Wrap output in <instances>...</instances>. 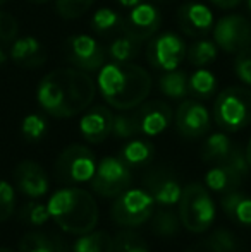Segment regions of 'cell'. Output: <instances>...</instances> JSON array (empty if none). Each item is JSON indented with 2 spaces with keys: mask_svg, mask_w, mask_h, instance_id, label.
<instances>
[{
  "mask_svg": "<svg viewBox=\"0 0 251 252\" xmlns=\"http://www.w3.org/2000/svg\"><path fill=\"white\" fill-rule=\"evenodd\" d=\"M97 84L81 69H57L40 81L36 100L45 113L55 119L79 115L93 103Z\"/></svg>",
  "mask_w": 251,
  "mask_h": 252,
  "instance_id": "cell-1",
  "label": "cell"
},
{
  "mask_svg": "<svg viewBox=\"0 0 251 252\" xmlns=\"http://www.w3.org/2000/svg\"><path fill=\"white\" fill-rule=\"evenodd\" d=\"M151 76L143 67L131 62L104 63L98 70L97 86L102 98L115 110L138 108L151 91Z\"/></svg>",
  "mask_w": 251,
  "mask_h": 252,
  "instance_id": "cell-2",
  "label": "cell"
},
{
  "mask_svg": "<svg viewBox=\"0 0 251 252\" xmlns=\"http://www.w3.org/2000/svg\"><path fill=\"white\" fill-rule=\"evenodd\" d=\"M47 208L50 218L71 235H84L95 230L98 223L97 201L88 190L79 187L57 190L50 197Z\"/></svg>",
  "mask_w": 251,
  "mask_h": 252,
  "instance_id": "cell-3",
  "label": "cell"
},
{
  "mask_svg": "<svg viewBox=\"0 0 251 252\" xmlns=\"http://www.w3.org/2000/svg\"><path fill=\"white\" fill-rule=\"evenodd\" d=\"M214 119L220 129L236 132L251 124V90L243 86L225 88L214 103Z\"/></svg>",
  "mask_w": 251,
  "mask_h": 252,
  "instance_id": "cell-4",
  "label": "cell"
},
{
  "mask_svg": "<svg viewBox=\"0 0 251 252\" xmlns=\"http://www.w3.org/2000/svg\"><path fill=\"white\" fill-rule=\"evenodd\" d=\"M178 215L188 232H207L215 220V204L207 187L198 182L182 187Z\"/></svg>",
  "mask_w": 251,
  "mask_h": 252,
  "instance_id": "cell-5",
  "label": "cell"
},
{
  "mask_svg": "<svg viewBox=\"0 0 251 252\" xmlns=\"http://www.w3.org/2000/svg\"><path fill=\"white\" fill-rule=\"evenodd\" d=\"M155 201L144 189H127L115 197L110 216L117 225L131 228L140 226L151 218Z\"/></svg>",
  "mask_w": 251,
  "mask_h": 252,
  "instance_id": "cell-6",
  "label": "cell"
},
{
  "mask_svg": "<svg viewBox=\"0 0 251 252\" xmlns=\"http://www.w3.org/2000/svg\"><path fill=\"white\" fill-rule=\"evenodd\" d=\"M97 165L93 151L81 144H71L59 155L55 173L64 184H84L93 179Z\"/></svg>",
  "mask_w": 251,
  "mask_h": 252,
  "instance_id": "cell-7",
  "label": "cell"
},
{
  "mask_svg": "<svg viewBox=\"0 0 251 252\" xmlns=\"http://www.w3.org/2000/svg\"><path fill=\"white\" fill-rule=\"evenodd\" d=\"M91 182V189L102 197H117L124 190L129 189L133 182V173L129 165L119 156H107L97 165Z\"/></svg>",
  "mask_w": 251,
  "mask_h": 252,
  "instance_id": "cell-8",
  "label": "cell"
},
{
  "mask_svg": "<svg viewBox=\"0 0 251 252\" xmlns=\"http://www.w3.org/2000/svg\"><path fill=\"white\" fill-rule=\"evenodd\" d=\"M186 43L178 33H162L151 38L146 48V60L157 70H176L181 67L182 60L186 59Z\"/></svg>",
  "mask_w": 251,
  "mask_h": 252,
  "instance_id": "cell-9",
  "label": "cell"
},
{
  "mask_svg": "<svg viewBox=\"0 0 251 252\" xmlns=\"http://www.w3.org/2000/svg\"><path fill=\"white\" fill-rule=\"evenodd\" d=\"M212 33L217 47L227 53H238L251 47V23L241 14H229L218 19Z\"/></svg>",
  "mask_w": 251,
  "mask_h": 252,
  "instance_id": "cell-10",
  "label": "cell"
},
{
  "mask_svg": "<svg viewBox=\"0 0 251 252\" xmlns=\"http://www.w3.org/2000/svg\"><path fill=\"white\" fill-rule=\"evenodd\" d=\"M67 60L76 69L97 72L105 63V50L90 34H74L67 40Z\"/></svg>",
  "mask_w": 251,
  "mask_h": 252,
  "instance_id": "cell-11",
  "label": "cell"
},
{
  "mask_svg": "<svg viewBox=\"0 0 251 252\" xmlns=\"http://www.w3.org/2000/svg\"><path fill=\"white\" fill-rule=\"evenodd\" d=\"M162 26V14L158 7L151 2H143L131 7L127 17H124V33L133 36L140 43L148 41L158 33Z\"/></svg>",
  "mask_w": 251,
  "mask_h": 252,
  "instance_id": "cell-12",
  "label": "cell"
},
{
  "mask_svg": "<svg viewBox=\"0 0 251 252\" xmlns=\"http://www.w3.org/2000/svg\"><path fill=\"white\" fill-rule=\"evenodd\" d=\"M178 132L188 139H198L210 130V112L198 100H182L174 115Z\"/></svg>",
  "mask_w": 251,
  "mask_h": 252,
  "instance_id": "cell-13",
  "label": "cell"
},
{
  "mask_svg": "<svg viewBox=\"0 0 251 252\" xmlns=\"http://www.w3.org/2000/svg\"><path fill=\"white\" fill-rule=\"evenodd\" d=\"M144 190L153 197L155 202L160 206H174L179 202L182 194V187L179 184L178 177L164 166L151 168L146 175L143 177Z\"/></svg>",
  "mask_w": 251,
  "mask_h": 252,
  "instance_id": "cell-14",
  "label": "cell"
},
{
  "mask_svg": "<svg viewBox=\"0 0 251 252\" xmlns=\"http://www.w3.org/2000/svg\"><path fill=\"white\" fill-rule=\"evenodd\" d=\"M179 30L189 38H203L214 30V14L201 2H184L178 10Z\"/></svg>",
  "mask_w": 251,
  "mask_h": 252,
  "instance_id": "cell-15",
  "label": "cell"
},
{
  "mask_svg": "<svg viewBox=\"0 0 251 252\" xmlns=\"http://www.w3.org/2000/svg\"><path fill=\"white\" fill-rule=\"evenodd\" d=\"M133 113L136 117L140 134H144V136L150 137L164 132L171 126L172 119H174L172 108L162 100H153L144 103V105H140L136 112Z\"/></svg>",
  "mask_w": 251,
  "mask_h": 252,
  "instance_id": "cell-16",
  "label": "cell"
},
{
  "mask_svg": "<svg viewBox=\"0 0 251 252\" xmlns=\"http://www.w3.org/2000/svg\"><path fill=\"white\" fill-rule=\"evenodd\" d=\"M14 184L16 187L28 197H38L45 196L48 192V175L43 170V166L35 161H21L14 168Z\"/></svg>",
  "mask_w": 251,
  "mask_h": 252,
  "instance_id": "cell-17",
  "label": "cell"
},
{
  "mask_svg": "<svg viewBox=\"0 0 251 252\" xmlns=\"http://www.w3.org/2000/svg\"><path fill=\"white\" fill-rule=\"evenodd\" d=\"M112 122H114V115L107 106H93L81 117L79 132L88 143H104L112 134Z\"/></svg>",
  "mask_w": 251,
  "mask_h": 252,
  "instance_id": "cell-18",
  "label": "cell"
},
{
  "mask_svg": "<svg viewBox=\"0 0 251 252\" xmlns=\"http://www.w3.org/2000/svg\"><path fill=\"white\" fill-rule=\"evenodd\" d=\"M9 59L24 69H36L47 62V53L38 38L23 36L10 43Z\"/></svg>",
  "mask_w": 251,
  "mask_h": 252,
  "instance_id": "cell-19",
  "label": "cell"
},
{
  "mask_svg": "<svg viewBox=\"0 0 251 252\" xmlns=\"http://www.w3.org/2000/svg\"><path fill=\"white\" fill-rule=\"evenodd\" d=\"M243 180H245V177L227 165H214V168L208 170L205 175V184L208 189L222 194L236 190L241 186Z\"/></svg>",
  "mask_w": 251,
  "mask_h": 252,
  "instance_id": "cell-20",
  "label": "cell"
},
{
  "mask_svg": "<svg viewBox=\"0 0 251 252\" xmlns=\"http://www.w3.org/2000/svg\"><path fill=\"white\" fill-rule=\"evenodd\" d=\"M222 209L232 221L241 225H251V197L239 190L224 194L220 201Z\"/></svg>",
  "mask_w": 251,
  "mask_h": 252,
  "instance_id": "cell-21",
  "label": "cell"
},
{
  "mask_svg": "<svg viewBox=\"0 0 251 252\" xmlns=\"http://www.w3.org/2000/svg\"><path fill=\"white\" fill-rule=\"evenodd\" d=\"M234 148L236 146L232 144V141L224 132H215L208 136V139L205 141L203 150H201V158L208 163H214V165H220V163L227 161Z\"/></svg>",
  "mask_w": 251,
  "mask_h": 252,
  "instance_id": "cell-22",
  "label": "cell"
},
{
  "mask_svg": "<svg viewBox=\"0 0 251 252\" xmlns=\"http://www.w3.org/2000/svg\"><path fill=\"white\" fill-rule=\"evenodd\" d=\"M17 252H67V249L59 237L43 232H28L21 239Z\"/></svg>",
  "mask_w": 251,
  "mask_h": 252,
  "instance_id": "cell-23",
  "label": "cell"
},
{
  "mask_svg": "<svg viewBox=\"0 0 251 252\" xmlns=\"http://www.w3.org/2000/svg\"><path fill=\"white\" fill-rule=\"evenodd\" d=\"M158 88H160L162 94L171 100H184L189 94L188 74L179 69L164 72L158 79Z\"/></svg>",
  "mask_w": 251,
  "mask_h": 252,
  "instance_id": "cell-24",
  "label": "cell"
},
{
  "mask_svg": "<svg viewBox=\"0 0 251 252\" xmlns=\"http://www.w3.org/2000/svg\"><path fill=\"white\" fill-rule=\"evenodd\" d=\"M188 88L194 100H208L217 91V77L212 70L200 67L188 77Z\"/></svg>",
  "mask_w": 251,
  "mask_h": 252,
  "instance_id": "cell-25",
  "label": "cell"
},
{
  "mask_svg": "<svg viewBox=\"0 0 251 252\" xmlns=\"http://www.w3.org/2000/svg\"><path fill=\"white\" fill-rule=\"evenodd\" d=\"M91 28L97 34L107 36L110 33L124 31V17L110 7H102L91 16Z\"/></svg>",
  "mask_w": 251,
  "mask_h": 252,
  "instance_id": "cell-26",
  "label": "cell"
},
{
  "mask_svg": "<svg viewBox=\"0 0 251 252\" xmlns=\"http://www.w3.org/2000/svg\"><path fill=\"white\" fill-rule=\"evenodd\" d=\"M72 252H115L114 239L107 232H91L79 235L74 242Z\"/></svg>",
  "mask_w": 251,
  "mask_h": 252,
  "instance_id": "cell-27",
  "label": "cell"
},
{
  "mask_svg": "<svg viewBox=\"0 0 251 252\" xmlns=\"http://www.w3.org/2000/svg\"><path fill=\"white\" fill-rule=\"evenodd\" d=\"M141 52V43L129 36L127 33H122L121 36L114 38L112 43L108 45V55L112 62H133Z\"/></svg>",
  "mask_w": 251,
  "mask_h": 252,
  "instance_id": "cell-28",
  "label": "cell"
},
{
  "mask_svg": "<svg viewBox=\"0 0 251 252\" xmlns=\"http://www.w3.org/2000/svg\"><path fill=\"white\" fill-rule=\"evenodd\" d=\"M155 155V148L151 143L144 139H133L121 150V158L129 166L146 165Z\"/></svg>",
  "mask_w": 251,
  "mask_h": 252,
  "instance_id": "cell-29",
  "label": "cell"
},
{
  "mask_svg": "<svg viewBox=\"0 0 251 252\" xmlns=\"http://www.w3.org/2000/svg\"><path fill=\"white\" fill-rule=\"evenodd\" d=\"M181 218L176 215L172 209H167L164 206L162 209L155 211L151 215V230L158 237H172L181 230Z\"/></svg>",
  "mask_w": 251,
  "mask_h": 252,
  "instance_id": "cell-30",
  "label": "cell"
},
{
  "mask_svg": "<svg viewBox=\"0 0 251 252\" xmlns=\"http://www.w3.org/2000/svg\"><path fill=\"white\" fill-rule=\"evenodd\" d=\"M218 53V47L215 41L212 40H198L194 43H191V47L186 52V57H188V62L191 65L196 67H205L208 63L215 62Z\"/></svg>",
  "mask_w": 251,
  "mask_h": 252,
  "instance_id": "cell-31",
  "label": "cell"
},
{
  "mask_svg": "<svg viewBox=\"0 0 251 252\" xmlns=\"http://www.w3.org/2000/svg\"><path fill=\"white\" fill-rule=\"evenodd\" d=\"M115 252H150L143 237L133 230H121L114 237Z\"/></svg>",
  "mask_w": 251,
  "mask_h": 252,
  "instance_id": "cell-32",
  "label": "cell"
},
{
  "mask_svg": "<svg viewBox=\"0 0 251 252\" xmlns=\"http://www.w3.org/2000/svg\"><path fill=\"white\" fill-rule=\"evenodd\" d=\"M47 120H45L43 115L40 113H30L23 119V124H21V132H23V137L26 141H40L41 137L47 132Z\"/></svg>",
  "mask_w": 251,
  "mask_h": 252,
  "instance_id": "cell-33",
  "label": "cell"
},
{
  "mask_svg": "<svg viewBox=\"0 0 251 252\" xmlns=\"http://www.w3.org/2000/svg\"><path fill=\"white\" fill-rule=\"evenodd\" d=\"M93 2L95 0H57L55 2V10L66 21L77 19V17H81L84 12L90 10Z\"/></svg>",
  "mask_w": 251,
  "mask_h": 252,
  "instance_id": "cell-34",
  "label": "cell"
},
{
  "mask_svg": "<svg viewBox=\"0 0 251 252\" xmlns=\"http://www.w3.org/2000/svg\"><path fill=\"white\" fill-rule=\"evenodd\" d=\"M112 134L115 137H119V139H129V137L140 134L134 113H119V115H114Z\"/></svg>",
  "mask_w": 251,
  "mask_h": 252,
  "instance_id": "cell-35",
  "label": "cell"
},
{
  "mask_svg": "<svg viewBox=\"0 0 251 252\" xmlns=\"http://www.w3.org/2000/svg\"><path fill=\"white\" fill-rule=\"evenodd\" d=\"M21 218H23L28 225L40 226V225H43V223L48 221L50 213H48V208L45 204L36 202V201H30L23 208V211H21Z\"/></svg>",
  "mask_w": 251,
  "mask_h": 252,
  "instance_id": "cell-36",
  "label": "cell"
},
{
  "mask_svg": "<svg viewBox=\"0 0 251 252\" xmlns=\"http://www.w3.org/2000/svg\"><path fill=\"white\" fill-rule=\"evenodd\" d=\"M16 208V192L14 187L5 180H0V223L7 221Z\"/></svg>",
  "mask_w": 251,
  "mask_h": 252,
  "instance_id": "cell-37",
  "label": "cell"
},
{
  "mask_svg": "<svg viewBox=\"0 0 251 252\" xmlns=\"http://www.w3.org/2000/svg\"><path fill=\"white\" fill-rule=\"evenodd\" d=\"M19 33V24L16 17L7 12H0V47L10 45L17 38Z\"/></svg>",
  "mask_w": 251,
  "mask_h": 252,
  "instance_id": "cell-38",
  "label": "cell"
},
{
  "mask_svg": "<svg viewBox=\"0 0 251 252\" xmlns=\"http://www.w3.org/2000/svg\"><path fill=\"white\" fill-rule=\"evenodd\" d=\"M207 239L214 244L218 252H236V249H238V240L229 230L218 228L212 232Z\"/></svg>",
  "mask_w": 251,
  "mask_h": 252,
  "instance_id": "cell-39",
  "label": "cell"
},
{
  "mask_svg": "<svg viewBox=\"0 0 251 252\" xmlns=\"http://www.w3.org/2000/svg\"><path fill=\"white\" fill-rule=\"evenodd\" d=\"M234 72L241 83L251 86V47L236 53Z\"/></svg>",
  "mask_w": 251,
  "mask_h": 252,
  "instance_id": "cell-40",
  "label": "cell"
},
{
  "mask_svg": "<svg viewBox=\"0 0 251 252\" xmlns=\"http://www.w3.org/2000/svg\"><path fill=\"white\" fill-rule=\"evenodd\" d=\"M186 252H218V251L215 249V246L210 242V240L205 239V240H201V242H198L196 246L189 247Z\"/></svg>",
  "mask_w": 251,
  "mask_h": 252,
  "instance_id": "cell-41",
  "label": "cell"
},
{
  "mask_svg": "<svg viewBox=\"0 0 251 252\" xmlns=\"http://www.w3.org/2000/svg\"><path fill=\"white\" fill-rule=\"evenodd\" d=\"M210 3H214L215 7H218V9H234V7H238L239 3L243 2V0H208Z\"/></svg>",
  "mask_w": 251,
  "mask_h": 252,
  "instance_id": "cell-42",
  "label": "cell"
},
{
  "mask_svg": "<svg viewBox=\"0 0 251 252\" xmlns=\"http://www.w3.org/2000/svg\"><path fill=\"white\" fill-rule=\"evenodd\" d=\"M122 7L126 9H131V7L138 5V3H143V2H148V0H117ZM151 2H164V0H151Z\"/></svg>",
  "mask_w": 251,
  "mask_h": 252,
  "instance_id": "cell-43",
  "label": "cell"
},
{
  "mask_svg": "<svg viewBox=\"0 0 251 252\" xmlns=\"http://www.w3.org/2000/svg\"><path fill=\"white\" fill-rule=\"evenodd\" d=\"M245 155H246V161H248V165L251 168V139L248 141V146H246V150H245Z\"/></svg>",
  "mask_w": 251,
  "mask_h": 252,
  "instance_id": "cell-44",
  "label": "cell"
},
{
  "mask_svg": "<svg viewBox=\"0 0 251 252\" xmlns=\"http://www.w3.org/2000/svg\"><path fill=\"white\" fill-rule=\"evenodd\" d=\"M7 53H5V50H3V47H0V65H3V63L7 62Z\"/></svg>",
  "mask_w": 251,
  "mask_h": 252,
  "instance_id": "cell-45",
  "label": "cell"
},
{
  "mask_svg": "<svg viewBox=\"0 0 251 252\" xmlns=\"http://www.w3.org/2000/svg\"><path fill=\"white\" fill-rule=\"evenodd\" d=\"M26 2H30V3H47V2H52V0H26Z\"/></svg>",
  "mask_w": 251,
  "mask_h": 252,
  "instance_id": "cell-46",
  "label": "cell"
},
{
  "mask_svg": "<svg viewBox=\"0 0 251 252\" xmlns=\"http://www.w3.org/2000/svg\"><path fill=\"white\" fill-rule=\"evenodd\" d=\"M0 252H16V251L9 249V247H0Z\"/></svg>",
  "mask_w": 251,
  "mask_h": 252,
  "instance_id": "cell-47",
  "label": "cell"
},
{
  "mask_svg": "<svg viewBox=\"0 0 251 252\" xmlns=\"http://www.w3.org/2000/svg\"><path fill=\"white\" fill-rule=\"evenodd\" d=\"M246 5H248V9H250V12H251V0H246Z\"/></svg>",
  "mask_w": 251,
  "mask_h": 252,
  "instance_id": "cell-48",
  "label": "cell"
},
{
  "mask_svg": "<svg viewBox=\"0 0 251 252\" xmlns=\"http://www.w3.org/2000/svg\"><path fill=\"white\" fill-rule=\"evenodd\" d=\"M7 2V0H0V5H2V3H5Z\"/></svg>",
  "mask_w": 251,
  "mask_h": 252,
  "instance_id": "cell-49",
  "label": "cell"
}]
</instances>
